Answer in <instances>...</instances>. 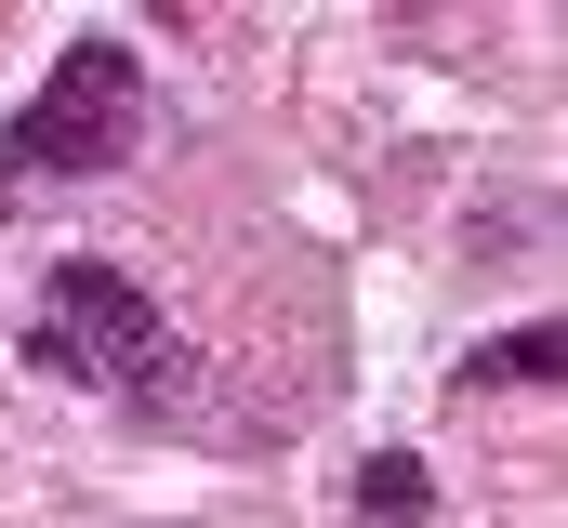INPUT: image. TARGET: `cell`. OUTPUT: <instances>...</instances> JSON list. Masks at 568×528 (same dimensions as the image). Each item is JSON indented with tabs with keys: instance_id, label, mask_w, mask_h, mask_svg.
I'll return each mask as SVG.
<instances>
[{
	"instance_id": "obj_2",
	"label": "cell",
	"mask_w": 568,
	"mask_h": 528,
	"mask_svg": "<svg viewBox=\"0 0 568 528\" xmlns=\"http://www.w3.org/2000/svg\"><path fill=\"white\" fill-rule=\"evenodd\" d=\"M27 370L40 384H145V370H185V357H172V317H159V291L133 264L67 252L40 317H27Z\"/></svg>"
},
{
	"instance_id": "obj_4",
	"label": "cell",
	"mask_w": 568,
	"mask_h": 528,
	"mask_svg": "<svg viewBox=\"0 0 568 528\" xmlns=\"http://www.w3.org/2000/svg\"><path fill=\"white\" fill-rule=\"evenodd\" d=\"M424 516H436V476L410 449H371L357 463V528H424Z\"/></svg>"
},
{
	"instance_id": "obj_3",
	"label": "cell",
	"mask_w": 568,
	"mask_h": 528,
	"mask_svg": "<svg viewBox=\"0 0 568 528\" xmlns=\"http://www.w3.org/2000/svg\"><path fill=\"white\" fill-rule=\"evenodd\" d=\"M556 357H568V331H556V317H529V331H503V344H476V357H463V396H503V384H556Z\"/></svg>"
},
{
	"instance_id": "obj_1",
	"label": "cell",
	"mask_w": 568,
	"mask_h": 528,
	"mask_svg": "<svg viewBox=\"0 0 568 528\" xmlns=\"http://www.w3.org/2000/svg\"><path fill=\"white\" fill-rule=\"evenodd\" d=\"M145 145V53L120 27H80L67 53H53V80L13 106L0 132V185L27 199V185H93V172H120Z\"/></svg>"
}]
</instances>
